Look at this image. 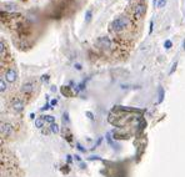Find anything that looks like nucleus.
<instances>
[{"label": "nucleus", "instance_id": "18", "mask_svg": "<svg viewBox=\"0 0 185 177\" xmlns=\"http://www.w3.org/2000/svg\"><path fill=\"white\" fill-rule=\"evenodd\" d=\"M166 2H168V0H159V2H158V6H159V8H163V6L166 4Z\"/></svg>", "mask_w": 185, "mask_h": 177}, {"label": "nucleus", "instance_id": "7", "mask_svg": "<svg viewBox=\"0 0 185 177\" xmlns=\"http://www.w3.org/2000/svg\"><path fill=\"white\" fill-rule=\"evenodd\" d=\"M34 90H35V84H34L33 81H26V83H24V84L22 85V87H20V91H22L24 95H31V94L34 92Z\"/></svg>", "mask_w": 185, "mask_h": 177}, {"label": "nucleus", "instance_id": "12", "mask_svg": "<svg viewBox=\"0 0 185 177\" xmlns=\"http://www.w3.org/2000/svg\"><path fill=\"white\" fill-rule=\"evenodd\" d=\"M44 119H45V122H49V124H55V119L53 116L48 115V116H44Z\"/></svg>", "mask_w": 185, "mask_h": 177}, {"label": "nucleus", "instance_id": "19", "mask_svg": "<svg viewBox=\"0 0 185 177\" xmlns=\"http://www.w3.org/2000/svg\"><path fill=\"white\" fill-rule=\"evenodd\" d=\"M43 80H44V81H48V80H49V75H44V76H43Z\"/></svg>", "mask_w": 185, "mask_h": 177}, {"label": "nucleus", "instance_id": "13", "mask_svg": "<svg viewBox=\"0 0 185 177\" xmlns=\"http://www.w3.org/2000/svg\"><path fill=\"white\" fill-rule=\"evenodd\" d=\"M50 130H51L53 133H58L59 132V126L57 124H51V129Z\"/></svg>", "mask_w": 185, "mask_h": 177}, {"label": "nucleus", "instance_id": "22", "mask_svg": "<svg viewBox=\"0 0 185 177\" xmlns=\"http://www.w3.org/2000/svg\"><path fill=\"white\" fill-rule=\"evenodd\" d=\"M75 66H77V69H78V70H80V69H81V66H80V65H79V64H77V65H75Z\"/></svg>", "mask_w": 185, "mask_h": 177}, {"label": "nucleus", "instance_id": "21", "mask_svg": "<svg viewBox=\"0 0 185 177\" xmlns=\"http://www.w3.org/2000/svg\"><path fill=\"white\" fill-rule=\"evenodd\" d=\"M158 2H159V0H153V4H154V6H155V5H158Z\"/></svg>", "mask_w": 185, "mask_h": 177}, {"label": "nucleus", "instance_id": "9", "mask_svg": "<svg viewBox=\"0 0 185 177\" xmlns=\"http://www.w3.org/2000/svg\"><path fill=\"white\" fill-rule=\"evenodd\" d=\"M45 124V119H44V116L43 117H38V119L35 120V126L38 127V129H41Z\"/></svg>", "mask_w": 185, "mask_h": 177}, {"label": "nucleus", "instance_id": "15", "mask_svg": "<svg viewBox=\"0 0 185 177\" xmlns=\"http://www.w3.org/2000/svg\"><path fill=\"white\" fill-rule=\"evenodd\" d=\"M61 94H63V95H68V96H71V92L69 91V87H66V86H64V87L61 89Z\"/></svg>", "mask_w": 185, "mask_h": 177}, {"label": "nucleus", "instance_id": "14", "mask_svg": "<svg viewBox=\"0 0 185 177\" xmlns=\"http://www.w3.org/2000/svg\"><path fill=\"white\" fill-rule=\"evenodd\" d=\"M90 20H91V10H86V13H85V21L89 23Z\"/></svg>", "mask_w": 185, "mask_h": 177}, {"label": "nucleus", "instance_id": "1", "mask_svg": "<svg viewBox=\"0 0 185 177\" xmlns=\"http://www.w3.org/2000/svg\"><path fill=\"white\" fill-rule=\"evenodd\" d=\"M19 168L15 156L6 148H2V176L3 177H14L16 170Z\"/></svg>", "mask_w": 185, "mask_h": 177}, {"label": "nucleus", "instance_id": "6", "mask_svg": "<svg viewBox=\"0 0 185 177\" xmlns=\"http://www.w3.org/2000/svg\"><path fill=\"white\" fill-rule=\"evenodd\" d=\"M5 79H6V81L10 83V84H14L16 80H18V71L14 67H9L5 72Z\"/></svg>", "mask_w": 185, "mask_h": 177}, {"label": "nucleus", "instance_id": "2", "mask_svg": "<svg viewBox=\"0 0 185 177\" xmlns=\"http://www.w3.org/2000/svg\"><path fill=\"white\" fill-rule=\"evenodd\" d=\"M20 130L19 125L14 124L11 121H4L2 120V125H0V133H2V140H14L15 136L18 135V131Z\"/></svg>", "mask_w": 185, "mask_h": 177}, {"label": "nucleus", "instance_id": "3", "mask_svg": "<svg viewBox=\"0 0 185 177\" xmlns=\"http://www.w3.org/2000/svg\"><path fill=\"white\" fill-rule=\"evenodd\" d=\"M9 109L14 115H19L25 109V101L23 99H20V97H14L9 104Z\"/></svg>", "mask_w": 185, "mask_h": 177}, {"label": "nucleus", "instance_id": "5", "mask_svg": "<svg viewBox=\"0 0 185 177\" xmlns=\"http://www.w3.org/2000/svg\"><path fill=\"white\" fill-rule=\"evenodd\" d=\"M95 44H96L98 48H100V49H103V50H108V49L112 48V41H110V39H109L108 36H101V37H99Z\"/></svg>", "mask_w": 185, "mask_h": 177}, {"label": "nucleus", "instance_id": "16", "mask_svg": "<svg viewBox=\"0 0 185 177\" xmlns=\"http://www.w3.org/2000/svg\"><path fill=\"white\" fill-rule=\"evenodd\" d=\"M159 96H160L159 102H161L163 101V97H164V90H163V87H159Z\"/></svg>", "mask_w": 185, "mask_h": 177}, {"label": "nucleus", "instance_id": "4", "mask_svg": "<svg viewBox=\"0 0 185 177\" xmlns=\"http://www.w3.org/2000/svg\"><path fill=\"white\" fill-rule=\"evenodd\" d=\"M128 25H129V19H128L126 16L121 15V16L116 17L115 20H114L112 24H110V28H112V30H113L114 33H119V31L124 30Z\"/></svg>", "mask_w": 185, "mask_h": 177}, {"label": "nucleus", "instance_id": "20", "mask_svg": "<svg viewBox=\"0 0 185 177\" xmlns=\"http://www.w3.org/2000/svg\"><path fill=\"white\" fill-rule=\"evenodd\" d=\"M153 25H154V24H153V21H150V30H149V33H152V31H153Z\"/></svg>", "mask_w": 185, "mask_h": 177}, {"label": "nucleus", "instance_id": "10", "mask_svg": "<svg viewBox=\"0 0 185 177\" xmlns=\"http://www.w3.org/2000/svg\"><path fill=\"white\" fill-rule=\"evenodd\" d=\"M8 90V86L5 84V80H4V77L0 79V91H2V94L4 95V92Z\"/></svg>", "mask_w": 185, "mask_h": 177}, {"label": "nucleus", "instance_id": "8", "mask_svg": "<svg viewBox=\"0 0 185 177\" xmlns=\"http://www.w3.org/2000/svg\"><path fill=\"white\" fill-rule=\"evenodd\" d=\"M145 13H146V5H145L144 3H139V4L136 5V8H135V16L140 17V16H143Z\"/></svg>", "mask_w": 185, "mask_h": 177}, {"label": "nucleus", "instance_id": "11", "mask_svg": "<svg viewBox=\"0 0 185 177\" xmlns=\"http://www.w3.org/2000/svg\"><path fill=\"white\" fill-rule=\"evenodd\" d=\"M5 51H6V46H5L4 40H2V41H0V55H2V59H4Z\"/></svg>", "mask_w": 185, "mask_h": 177}, {"label": "nucleus", "instance_id": "17", "mask_svg": "<svg viewBox=\"0 0 185 177\" xmlns=\"http://www.w3.org/2000/svg\"><path fill=\"white\" fill-rule=\"evenodd\" d=\"M171 41L170 40H165V43H164V46H165V49H170L171 48Z\"/></svg>", "mask_w": 185, "mask_h": 177}]
</instances>
